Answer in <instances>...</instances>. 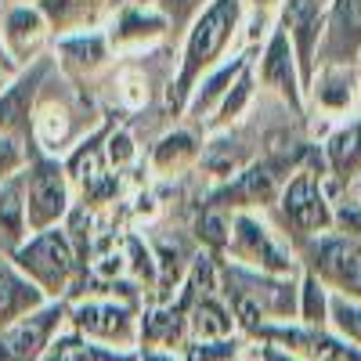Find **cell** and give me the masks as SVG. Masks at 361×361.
<instances>
[{
    "label": "cell",
    "instance_id": "cell-1",
    "mask_svg": "<svg viewBox=\"0 0 361 361\" xmlns=\"http://www.w3.org/2000/svg\"><path fill=\"white\" fill-rule=\"evenodd\" d=\"M238 22H243V0H209V4L192 18L185 47H180V66H177L170 90H166V109L173 116L185 112L199 80L209 69H217L224 47L238 33Z\"/></svg>",
    "mask_w": 361,
    "mask_h": 361
},
{
    "label": "cell",
    "instance_id": "cell-2",
    "mask_svg": "<svg viewBox=\"0 0 361 361\" xmlns=\"http://www.w3.org/2000/svg\"><path fill=\"white\" fill-rule=\"evenodd\" d=\"M11 264L47 300H66L69 289H73V279L80 275V257H76V250H73L62 224L29 235L25 243L11 253Z\"/></svg>",
    "mask_w": 361,
    "mask_h": 361
},
{
    "label": "cell",
    "instance_id": "cell-3",
    "mask_svg": "<svg viewBox=\"0 0 361 361\" xmlns=\"http://www.w3.org/2000/svg\"><path fill=\"white\" fill-rule=\"evenodd\" d=\"M22 199H25V231L29 235L58 228L73 209L66 166L51 156H37L22 173Z\"/></svg>",
    "mask_w": 361,
    "mask_h": 361
},
{
    "label": "cell",
    "instance_id": "cell-4",
    "mask_svg": "<svg viewBox=\"0 0 361 361\" xmlns=\"http://www.w3.org/2000/svg\"><path fill=\"white\" fill-rule=\"evenodd\" d=\"M304 156V148H296V152H282V156H267L260 163H250L243 173H238L235 180H228L224 188H217L214 195H209V209H235V214H243L246 206H264L271 202L282 185L289 180V170L296 166V159Z\"/></svg>",
    "mask_w": 361,
    "mask_h": 361
},
{
    "label": "cell",
    "instance_id": "cell-5",
    "mask_svg": "<svg viewBox=\"0 0 361 361\" xmlns=\"http://www.w3.org/2000/svg\"><path fill=\"white\" fill-rule=\"evenodd\" d=\"M69 329L94 343L116 347V350H137L141 336H137V311L130 304H116V300H80L69 304L66 314Z\"/></svg>",
    "mask_w": 361,
    "mask_h": 361
},
{
    "label": "cell",
    "instance_id": "cell-6",
    "mask_svg": "<svg viewBox=\"0 0 361 361\" xmlns=\"http://www.w3.org/2000/svg\"><path fill=\"white\" fill-rule=\"evenodd\" d=\"M66 314H69L66 300H47L40 311L0 329V361H40L51 340L62 333Z\"/></svg>",
    "mask_w": 361,
    "mask_h": 361
},
{
    "label": "cell",
    "instance_id": "cell-7",
    "mask_svg": "<svg viewBox=\"0 0 361 361\" xmlns=\"http://www.w3.org/2000/svg\"><path fill=\"white\" fill-rule=\"evenodd\" d=\"M224 253L235 257V264L264 271V275L282 279L293 271V257L282 250V243L253 214H231V235H228Z\"/></svg>",
    "mask_w": 361,
    "mask_h": 361
},
{
    "label": "cell",
    "instance_id": "cell-8",
    "mask_svg": "<svg viewBox=\"0 0 361 361\" xmlns=\"http://www.w3.org/2000/svg\"><path fill=\"white\" fill-rule=\"evenodd\" d=\"M257 340L293 354L296 361H361L350 343L314 325H264Z\"/></svg>",
    "mask_w": 361,
    "mask_h": 361
},
{
    "label": "cell",
    "instance_id": "cell-9",
    "mask_svg": "<svg viewBox=\"0 0 361 361\" xmlns=\"http://www.w3.org/2000/svg\"><path fill=\"white\" fill-rule=\"evenodd\" d=\"M311 275L336 286L340 296L361 293V243L350 235H322L311 246Z\"/></svg>",
    "mask_w": 361,
    "mask_h": 361
},
{
    "label": "cell",
    "instance_id": "cell-10",
    "mask_svg": "<svg viewBox=\"0 0 361 361\" xmlns=\"http://www.w3.org/2000/svg\"><path fill=\"white\" fill-rule=\"evenodd\" d=\"M279 199H282L286 224L296 228L300 235H318V231H325L329 224H333V209H329V202H325L322 180H318L314 170L293 173L282 185Z\"/></svg>",
    "mask_w": 361,
    "mask_h": 361
},
{
    "label": "cell",
    "instance_id": "cell-11",
    "mask_svg": "<svg viewBox=\"0 0 361 361\" xmlns=\"http://www.w3.org/2000/svg\"><path fill=\"white\" fill-rule=\"evenodd\" d=\"M0 40L18 69H29V62L40 58L44 44L51 40V25L37 4H8L0 15Z\"/></svg>",
    "mask_w": 361,
    "mask_h": 361
},
{
    "label": "cell",
    "instance_id": "cell-12",
    "mask_svg": "<svg viewBox=\"0 0 361 361\" xmlns=\"http://www.w3.org/2000/svg\"><path fill=\"white\" fill-rule=\"evenodd\" d=\"M322 29H325V11H322V0H286L282 8V33L293 47L296 58V69L304 87L314 76V51L322 44Z\"/></svg>",
    "mask_w": 361,
    "mask_h": 361
},
{
    "label": "cell",
    "instance_id": "cell-13",
    "mask_svg": "<svg viewBox=\"0 0 361 361\" xmlns=\"http://www.w3.org/2000/svg\"><path fill=\"white\" fill-rule=\"evenodd\" d=\"M318 47L325 66H347L361 51V0H333Z\"/></svg>",
    "mask_w": 361,
    "mask_h": 361
},
{
    "label": "cell",
    "instance_id": "cell-14",
    "mask_svg": "<svg viewBox=\"0 0 361 361\" xmlns=\"http://www.w3.org/2000/svg\"><path fill=\"white\" fill-rule=\"evenodd\" d=\"M260 83L279 90V94L293 105V112H304V80H300V69H296V58H293V47L286 40L282 29H275L260 54Z\"/></svg>",
    "mask_w": 361,
    "mask_h": 361
},
{
    "label": "cell",
    "instance_id": "cell-15",
    "mask_svg": "<svg viewBox=\"0 0 361 361\" xmlns=\"http://www.w3.org/2000/svg\"><path fill=\"white\" fill-rule=\"evenodd\" d=\"M170 18L156 8V4H123V11L116 15L112 29H109V44L112 47H145L166 33Z\"/></svg>",
    "mask_w": 361,
    "mask_h": 361
},
{
    "label": "cell",
    "instance_id": "cell-16",
    "mask_svg": "<svg viewBox=\"0 0 361 361\" xmlns=\"http://www.w3.org/2000/svg\"><path fill=\"white\" fill-rule=\"evenodd\" d=\"M188 279V275H185ZM192 282V279H188ZM195 296L188 307V343H209V340H228L235 333V318L231 307L217 293H199V286L192 282Z\"/></svg>",
    "mask_w": 361,
    "mask_h": 361
},
{
    "label": "cell",
    "instance_id": "cell-17",
    "mask_svg": "<svg viewBox=\"0 0 361 361\" xmlns=\"http://www.w3.org/2000/svg\"><path fill=\"white\" fill-rule=\"evenodd\" d=\"M44 304H47V296L11 260H0V329H8L18 318L40 311Z\"/></svg>",
    "mask_w": 361,
    "mask_h": 361
},
{
    "label": "cell",
    "instance_id": "cell-18",
    "mask_svg": "<svg viewBox=\"0 0 361 361\" xmlns=\"http://www.w3.org/2000/svg\"><path fill=\"white\" fill-rule=\"evenodd\" d=\"M250 69V58L246 54H235L231 62H221L217 69H209L202 80H199V87L192 90V98H188V105H185V112L192 116V119H206V112L214 109L217 102H224V94L235 87V80L243 76Z\"/></svg>",
    "mask_w": 361,
    "mask_h": 361
},
{
    "label": "cell",
    "instance_id": "cell-19",
    "mask_svg": "<svg viewBox=\"0 0 361 361\" xmlns=\"http://www.w3.org/2000/svg\"><path fill=\"white\" fill-rule=\"evenodd\" d=\"M40 361H137V350H116L105 343H94L80 333H58Z\"/></svg>",
    "mask_w": 361,
    "mask_h": 361
},
{
    "label": "cell",
    "instance_id": "cell-20",
    "mask_svg": "<svg viewBox=\"0 0 361 361\" xmlns=\"http://www.w3.org/2000/svg\"><path fill=\"white\" fill-rule=\"evenodd\" d=\"M109 0H40V11L51 25V33L58 37H73V33H87V25L98 18V11Z\"/></svg>",
    "mask_w": 361,
    "mask_h": 361
},
{
    "label": "cell",
    "instance_id": "cell-21",
    "mask_svg": "<svg viewBox=\"0 0 361 361\" xmlns=\"http://www.w3.org/2000/svg\"><path fill=\"white\" fill-rule=\"evenodd\" d=\"M325 163L340 180H350V177L361 173V119L343 123L325 141Z\"/></svg>",
    "mask_w": 361,
    "mask_h": 361
},
{
    "label": "cell",
    "instance_id": "cell-22",
    "mask_svg": "<svg viewBox=\"0 0 361 361\" xmlns=\"http://www.w3.org/2000/svg\"><path fill=\"white\" fill-rule=\"evenodd\" d=\"M307 87L325 112H343L354 102V73L347 66H322V73H314Z\"/></svg>",
    "mask_w": 361,
    "mask_h": 361
},
{
    "label": "cell",
    "instance_id": "cell-23",
    "mask_svg": "<svg viewBox=\"0 0 361 361\" xmlns=\"http://www.w3.org/2000/svg\"><path fill=\"white\" fill-rule=\"evenodd\" d=\"M58 62H62L66 69H76V73H90L98 69L105 58H109V40L102 33H73V37H62L58 40Z\"/></svg>",
    "mask_w": 361,
    "mask_h": 361
},
{
    "label": "cell",
    "instance_id": "cell-24",
    "mask_svg": "<svg viewBox=\"0 0 361 361\" xmlns=\"http://www.w3.org/2000/svg\"><path fill=\"white\" fill-rule=\"evenodd\" d=\"M195 156H199V137L192 130H170L152 148V166L170 173V170H180L185 163H192Z\"/></svg>",
    "mask_w": 361,
    "mask_h": 361
},
{
    "label": "cell",
    "instance_id": "cell-25",
    "mask_svg": "<svg viewBox=\"0 0 361 361\" xmlns=\"http://www.w3.org/2000/svg\"><path fill=\"white\" fill-rule=\"evenodd\" d=\"M329 322H333L336 336L361 354V304H357V300H350V296H329Z\"/></svg>",
    "mask_w": 361,
    "mask_h": 361
},
{
    "label": "cell",
    "instance_id": "cell-26",
    "mask_svg": "<svg viewBox=\"0 0 361 361\" xmlns=\"http://www.w3.org/2000/svg\"><path fill=\"white\" fill-rule=\"evenodd\" d=\"M296 314L304 318V325H314L322 329V322L329 318V300H325V289L318 282V275H304V289H300V304H296Z\"/></svg>",
    "mask_w": 361,
    "mask_h": 361
},
{
    "label": "cell",
    "instance_id": "cell-27",
    "mask_svg": "<svg viewBox=\"0 0 361 361\" xmlns=\"http://www.w3.org/2000/svg\"><path fill=\"white\" fill-rule=\"evenodd\" d=\"M195 235L199 243L209 246V250H224L228 246V235H231V217L224 214V209H202V217L195 221Z\"/></svg>",
    "mask_w": 361,
    "mask_h": 361
},
{
    "label": "cell",
    "instance_id": "cell-28",
    "mask_svg": "<svg viewBox=\"0 0 361 361\" xmlns=\"http://www.w3.org/2000/svg\"><path fill=\"white\" fill-rule=\"evenodd\" d=\"M250 94H253V76H250V69L235 80V87L224 94V102L217 105V116L209 119V127H217V123H228V119H235L238 112H243V105L250 102Z\"/></svg>",
    "mask_w": 361,
    "mask_h": 361
},
{
    "label": "cell",
    "instance_id": "cell-29",
    "mask_svg": "<svg viewBox=\"0 0 361 361\" xmlns=\"http://www.w3.org/2000/svg\"><path fill=\"white\" fill-rule=\"evenodd\" d=\"M238 340H209V343H185L180 361H238Z\"/></svg>",
    "mask_w": 361,
    "mask_h": 361
},
{
    "label": "cell",
    "instance_id": "cell-30",
    "mask_svg": "<svg viewBox=\"0 0 361 361\" xmlns=\"http://www.w3.org/2000/svg\"><path fill=\"white\" fill-rule=\"evenodd\" d=\"M29 166V152H25V145L18 141L15 130L8 134H0V180H8V177H18V170Z\"/></svg>",
    "mask_w": 361,
    "mask_h": 361
},
{
    "label": "cell",
    "instance_id": "cell-31",
    "mask_svg": "<svg viewBox=\"0 0 361 361\" xmlns=\"http://www.w3.org/2000/svg\"><path fill=\"white\" fill-rule=\"evenodd\" d=\"M105 163L109 166H127V163H134V156H137V148H134V137L127 134V130H112V134H105Z\"/></svg>",
    "mask_w": 361,
    "mask_h": 361
},
{
    "label": "cell",
    "instance_id": "cell-32",
    "mask_svg": "<svg viewBox=\"0 0 361 361\" xmlns=\"http://www.w3.org/2000/svg\"><path fill=\"white\" fill-rule=\"evenodd\" d=\"M137 361H180V357H173V350H152V347H145V350H137Z\"/></svg>",
    "mask_w": 361,
    "mask_h": 361
},
{
    "label": "cell",
    "instance_id": "cell-33",
    "mask_svg": "<svg viewBox=\"0 0 361 361\" xmlns=\"http://www.w3.org/2000/svg\"><path fill=\"white\" fill-rule=\"evenodd\" d=\"M260 361H296V357L286 354V350H279V347H271V343H264L260 347Z\"/></svg>",
    "mask_w": 361,
    "mask_h": 361
},
{
    "label": "cell",
    "instance_id": "cell-34",
    "mask_svg": "<svg viewBox=\"0 0 361 361\" xmlns=\"http://www.w3.org/2000/svg\"><path fill=\"white\" fill-rule=\"evenodd\" d=\"M0 73H4V76H11V80L22 73V69L11 62V58H8V51H4V40H0Z\"/></svg>",
    "mask_w": 361,
    "mask_h": 361
},
{
    "label": "cell",
    "instance_id": "cell-35",
    "mask_svg": "<svg viewBox=\"0 0 361 361\" xmlns=\"http://www.w3.org/2000/svg\"><path fill=\"white\" fill-rule=\"evenodd\" d=\"M250 4H253L257 11H267V8H275V4H279V0H250Z\"/></svg>",
    "mask_w": 361,
    "mask_h": 361
},
{
    "label": "cell",
    "instance_id": "cell-36",
    "mask_svg": "<svg viewBox=\"0 0 361 361\" xmlns=\"http://www.w3.org/2000/svg\"><path fill=\"white\" fill-rule=\"evenodd\" d=\"M8 83H11V76H4V73H0V94L8 90Z\"/></svg>",
    "mask_w": 361,
    "mask_h": 361
},
{
    "label": "cell",
    "instance_id": "cell-37",
    "mask_svg": "<svg viewBox=\"0 0 361 361\" xmlns=\"http://www.w3.org/2000/svg\"><path fill=\"white\" fill-rule=\"evenodd\" d=\"M4 4H29V0H4Z\"/></svg>",
    "mask_w": 361,
    "mask_h": 361
},
{
    "label": "cell",
    "instance_id": "cell-38",
    "mask_svg": "<svg viewBox=\"0 0 361 361\" xmlns=\"http://www.w3.org/2000/svg\"><path fill=\"white\" fill-rule=\"evenodd\" d=\"M357 58H361V51H357ZM357 76H361V66H357Z\"/></svg>",
    "mask_w": 361,
    "mask_h": 361
}]
</instances>
